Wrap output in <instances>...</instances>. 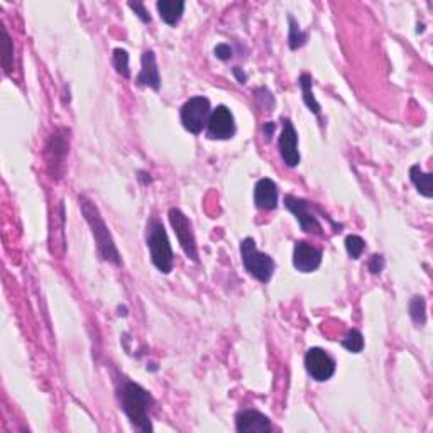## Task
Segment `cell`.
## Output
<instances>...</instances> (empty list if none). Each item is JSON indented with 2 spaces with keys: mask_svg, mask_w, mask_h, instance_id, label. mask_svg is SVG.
<instances>
[{
  "mask_svg": "<svg viewBox=\"0 0 433 433\" xmlns=\"http://www.w3.org/2000/svg\"><path fill=\"white\" fill-rule=\"evenodd\" d=\"M120 401H122L124 413L131 420V423L134 425V428L146 433L153 430L149 409L154 405V400L142 386L131 381L125 383L122 389H120Z\"/></svg>",
  "mask_w": 433,
  "mask_h": 433,
  "instance_id": "6da1fadb",
  "label": "cell"
},
{
  "mask_svg": "<svg viewBox=\"0 0 433 433\" xmlns=\"http://www.w3.org/2000/svg\"><path fill=\"white\" fill-rule=\"evenodd\" d=\"M80 208H82V214L85 215V220L89 222L90 229H92L95 242H97L98 254H100L102 259L117 266L122 264L119 250L116 248V242H113L112 235L109 232L107 223L102 219L97 205L93 201H90L86 196H80Z\"/></svg>",
  "mask_w": 433,
  "mask_h": 433,
  "instance_id": "7a4b0ae2",
  "label": "cell"
},
{
  "mask_svg": "<svg viewBox=\"0 0 433 433\" xmlns=\"http://www.w3.org/2000/svg\"><path fill=\"white\" fill-rule=\"evenodd\" d=\"M146 239L153 264L159 271L168 275L173 269V249H171L168 234L158 219H151L147 222Z\"/></svg>",
  "mask_w": 433,
  "mask_h": 433,
  "instance_id": "3957f363",
  "label": "cell"
},
{
  "mask_svg": "<svg viewBox=\"0 0 433 433\" xmlns=\"http://www.w3.org/2000/svg\"><path fill=\"white\" fill-rule=\"evenodd\" d=\"M241 256L246 271L252 278L259 279L261 283H268L271 279L273 273H275V261H273L271 256L261 252L256 248V242H254L252 237L244 239L241 242Z\"/></svg>",
  "mask_w": 433,
  "mask_h": 433,
  "instance_id": "277c9868",
  "label": "cell"
},
{
  "mask_svg": "<svg viewBox=\"0 0 433 433\" xmlns=\"http://www.w3.org/2000/svg\"><path fill=\"white\" fill-rule=\"evenodd\" d=\"M210 113V100L207 97H193L188 102H185L180 116L186 131H190L192 134H200L207 127Z\"/></svg>",
  "mask_w": 433,
  "mask_h": 433,
  "instance_id": "5b68a950",
  "label": "cell"
},
{
  "mask_svg": "<svg viewBox=\"0 0 433 433\" xmlns=\"http://www.w3.org/2000/svg\"><path fill=\"white\" fill-rule=\"evenodd\" d=\"M169 222L173 227L174 234H176L178 242H180L181 249L185 250L186 256L193 261H199V252H196V241L193 235L192 223H190L188 217H186L180 208H171L169 210Z\"/></svg>",
  "mask_w": 433,
  "mask_h": 433,
  "instance_id": "8992f818",
  "label": "cell"
},
{
  "mask_svg": "<svg viewBox=\"0 0 433 433\" xmlns=\"http://www.w3.org/2000/svg\"><path fill=\"white\" fill-rule=\"evenodd\" d=\"M284 205L290 212H293L296 220L300 222V227L302 230L308 234L315 235H324V229H322V223L318 222V217L313 214L311 210V203L310 201L298 199V196L293 195H286L284 196Z\"/></svg>",
  "mask_w": 433,
  "mask_h": 433,
  "instance_id": "52a82bcc",
  "label": "cell"
},
{
  "mask_svg": "<svg viewBox=\"0 0 433 433\" xmlns=\"http://www.w3.org/2000/svg\"><path fill=\"white\" fill-rule=\"evenodd\" d=\"M305 367L315 381H329L335 374V360L324 349L313 347L306 352Z\"/></svg>",
  "mask_w": 433,
  "mask_h": 433,
  "instance_id": "ba28073f",
  "label": "cell"
},
{
  "mask_svg": "<svg viewBox=\"0 0 433 433\" xmlns=\"http://www.w3.org/2000/svg\"><path fill=\"white\" fill-rule=\"evenodd\" d=\"M207 134L210 139L219 140H227L234 138L235 120L232 112L225 105H219L210 113V119L207 122Z\"/></svg>",
  "mask_w": 433,
  "mask_h": 433,
  "instance_id": "9c48e42d",
  "label": "cell"
},
{
  "mask_svg": "<svg viewBox=\"0 0 433 433\" xmlns=\"http://www.w3.org/2000/svg\"><path fill=\"white\" fill-rule=\"evenodd\" d=\"M283 122V131H281L278 146L281 159L286 163L290 168L300 165V151H298V134H296L293 124L288 119H281Z\"/></svg>",
  "mask_w": 433,
  "mask_h": 433,
  "instance_id": "30bf717a",
  "label": "cell"
},
{
  "mask_svg": "<svg viewBox=\"0 0 433 433\" xmlns=\"http://www.w3.org/2000/svg\"><path fill=\"white\" fill-rule=\"evenodd\" d=\"M235 428L239 433H261L273 430L271 421L257 409H242L235 416Z\"/></svg>",
  "mask_w": 433,
  "mask_h": 433,
  "instance_id": "8fae6325",
  "label": "cell"
},
{
  "mask_svg": "<svg viewBox=\"0 0 433 433\" xmlns=\"http://www.w3.org/2000/svg\"><path fill=\"white\" fill-rule=\"evenodd\" d=\"M322 264V252L308 242H296L293 250V266L302 273L317 271Z\"/></svg>",
  "mask_w": 433,
  "mask_h": 433,
  "instance_id": "7c38bea8",
  "label": "cell"
},
{
  "mask_svg": "<svg viewBox=\"0 0 433 433\" xmlns=\"http://www.w3.org/2000/svg\"><path fill=\"white\" fill-rule=\"evenodd\" d=\"M254 201L261 210H275L278 207V186L269 178H263L254 188Z\"/></svg>",
  "mask_w": 433,
  "mask_h": 433,
  "instance_id": "4fadbf2b",
  "label": "cell"
},
{
  "mask_svg": "<svg viewBox=\"0 0 433 433\" xmlns=\"http://www.w3.org/2000/svg\"><path fill=\"white\" fill-rule=\"evenodd\" d=\"M140 63H142V70H140L139 77L136 78V83L139 86H149L153 90H159V86H161V77H159L158 64H156L154 51H151V49L144 51Z\"/></svg>",
  "mask_w": 433,
  "mask_h": 433,
  "instance_id": "5bb4252c",
  "label": "cell"
},
{
  "mask_svg": "<svg viewBox=\"0 0 433 433\" xmlns=\"http://www.w3.org/2000/svg\"><path fill=\"white\" fill-rule=\"evenodd\" d=\"M46 149H48V154H51L49 156V165L55 166V173H56V168H58L59 165H63L64 156L68 154V139H66V131H64V129H59V131H56L55 134L51 136Z\"/></svg>",
  "mask_w": 433,
  "mask_h": 433,
  "instance_id": "9a60e30c",
  "label": "cell"
},
{
  "mask_svg": "<svg viewBox=\"0 0 433 433\" xmlns=\"http://www.w3.org/2000/svg\"><path fill=\"white\" fill-rule=\"evenodd\" d=\"M156 7H158L159 17H161L166 24L174 26L176 22H180L181 16H183L185 2L183 0H159Z\"/></svg>",
  "mask_w": 433,
  "mask_h": 433,
  "instance_id": "2e32d148",
  "label": "cell"
},
{
  "mask_svg": "<svg viewBox=\"0 0 433 433\" xmlns=\"http://www.w3.org/2000/svg\"><path fill=\"white\" fill-rule=\"evenodd\" d=\"M409 178H412L413 185L416 186L418 192H420L421 195L427 196V199H432L433 196V176L432 174L423 173L420 166L415 165V166H412V169H409Z\"/></svg>",
  "mask_w": 433,
  "mask_h": 433,
  "instance_id": "e0dca14e",
  "label": "cell"
},
{
  "mask_svg": "<svg viewBox=\"0 0 433 433\" xmlns=\"http://www.w3.org/2000/svg\"><path fill=\"white\" fill-rule=\"evenodd\" d=\"M311 83H313V80H311L308 73H303L298 80V85L303 92V100H305L306 107H308L311 112L317 113L318 116V113H320V105H318V102L315 100L313 90H311Z\"/></svg>",
  "mask_w": 433,
  "mask_h": 433,
  "instance_id": "ac0fdd59",
  "label": "cell"
},
{
  "mask_svg": "<svg viewBox=\"0 0 433 433\" xmlns=\"http://www.w3.org/2000/svg\"><path fill=\"white\" fill-rule=\"evenodd\" d=\"M427 303H425L423 296H413L412 302H409V315H412V320L415 322L418 326H423L427 322Z\"/></svg>",
  "mask_w": 433,
  "mask_h": 433,
  "instance_id": "d6986e66",
  "label": "cell"
},
{
  "mask_svg": "<svg viewBox=\"0 0 433 433\" xmlns=\"http://www.w3.org/2000/svg\"><path fill=\"white\" fill-rule=\"evenodd\" d=\"M113 66H116L117 73L122 75L124 78H129L131 77V70H129V55L127 51L122 48H117L113 49Z\"/></svg>",
  "mask_w": 433,
  "mask_h": 433,
  "instance_id": "ffe728a7",
  "label": "cell"
},
{
  "mask_svg": "<svg viewBox=\"0 0 433 433\" xmlns=\"http://www.w3.org/2000/svg\"><path fill=\"white\" fill-rule=\"evenodd\" d=\"M2 64L6 68L7 73H10L12 70V58H14V49H12V41H10L9 33H7L6 28H2Z\"/></svg>",
  "mask_w": 433,
  "mask_h": 433,
  "instance_id": "44dd1931",
  "label": "cell"
},
{
  "mask_svg": "<svg viewBox=\"0 0 433 433\" xmlns=\"http://www.w3.org/2000/svg\"><path fill=\"white\" fill-rule=\"evenodd\" d=\"M342 345H344L349 352H352V354H359L364 349L362 333H360L359 330H351V332L347 333V337L342 340Z\"/></svg>",
  "mask_w": 433,
  "mask_h": 433,
  "instance_id": "7402d4cb",
  "label": "cell"
},
{
  "mask_svg": "<svg viewBox=\"0 0 433 433\" xmlns=\"http://www.w3.org/2000/svg\"><path fill=\"white\" fill-rule=\"evenodd\" d=\"M306 39H308V34L303 33L302 29H300V26L295 22V19L290 17V37H288V41H290V48L291 49L302 48L303 44L306 43Z\"/></svg>",
  "mask_w": 433,
  "mask_h": 433,
  "instance_id": "603a6c76",
  "label": "cell"
},
{
  "mask_svg": "<svg viewBox=\"0 0 433 433\" xmlns=\"http://www.w3.org/2000/svg\"><path fill=\"white\" fill-rule=\"evenodd\" d=\"M345 249H347L349 256H351L352 259H359L360 254L366 249V242H364L359 235H349V237L345 239Z\"/></svg>",
  "mask_w": 433,
  "mask_h": 433,
  "instance_id": "cb8c5ba5",
  "label": "cell"
},
{
  "mask_svg": "<svg viewBox=\"0 0 433 433\" xmlns=\"http://www.w3.org/2000/svg\"><path fill=\"white\" fill-rule=\"evenodd\" d=\"M367 266H369V271L372 275H378V273H381L383 268H385V259H383V256H379V254H374Z\"/></svg>",
  "mask_w": 433,
  "mask_h": 433,
  "instance_id": "d4e9b609",
  "label": "cell"
},
{
  "mask_svg": "<svg viewBox=\"0 0 433 433\" xmlns=\"http://www.w3.org/2000/svg\"><path fill=\"white\" fill-rule=\"evenodd\" d=\"M215 56L219 59H222V62H227V59L232 58V48L229 44H219L215 48Z\"/></svg>",
  "mask_w": 433,
  "mask_h": 433,
  "instance_id": "484cf974",
  "label": "cell"
},
{
  "mask_svg": "<svg viewBox=\"0 0 433 433\" xmlns=\"http://www.w3.org/2000/svg\"><path fill=\"white\" fill-rule=\"evenodd\" d=\"M129 7H131V9L134 10L136 14H138V16L140 17V21H142V22H151V16H149V14H147L146 7H144L142 3L131 2V3H129Z\"/></svg>",
  "mask_w": 433,
  "mask_h": 433,
  "instance_id": "4316f807",
  "label": "cell"
},
{
  "mask_svg": "<svg viewBox=\"0 0 433 433\" xmlns=\"http://www.w3.org/2000/svg\"><path fill=\"white\" fill-rule=\"evenodd\" d=\"M234 75H235V77H237L239 83H246V80H248V77H246V75L241 73V68H234Z\"/></svg>",
  "mask_w": 433,
  "mask_h": 433,
  "instance_id": "83f0119b",
  "label": "cell"
},
{
  "mask_svg": "<svg viewBox=\"0 0 433 433\" xmlns=\"http://www.w3.org/2000/svg\"><path fill=\"white\" fill-rule=\"evenodd\" d=\"M264 132H266V138L269 139V136H271L273 132H275V124H271V122L266 124V125H264Z\"/></svg>",
  "mask_w": 433,
  "mask_h": 433,
  "instance_id": "f1b7e54d",
  "label": "cell"
}]
</instances>
